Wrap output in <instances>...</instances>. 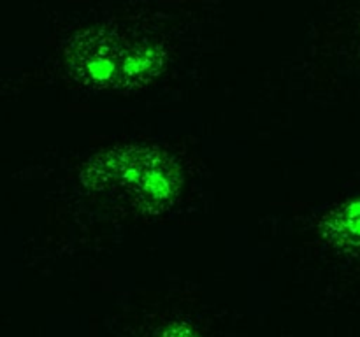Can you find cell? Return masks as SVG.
Returning <instances> with one entry per match:
<instances>
[{"mask_svg": "<svg viewBox=\"0 0 360 337\" xmlns=\"http://www.w3.org/2000/svg\"><path fill=\"white\" fill-rule=\"evenodd\" d=\"M65 60L72 76L86 88L129 91L157 79L167 55L153 39L95 27L70 39Z\"/></svg>", "mask_w": 360, "mask_h": 337, "instance_id": "cell-1", "label": "cell"}, {"mask_svg": "<svg viewBox=\"0 0 360 337\" xmlns=\"http://www.w3.org/2000/svg\"><path fill=\"white\" fill-rule=\"evenodd\" d=\"M83 185L97 192L118 193L141 211L160 214L174 206L183 179L167 153L153 146L130 144L88 161Z\"/></svg>", "mask_w": 360, "mask_h": 337, "instance_id": "cell-2", "label": "cell"}, {"mask_svg": "<svg viewBox=\"0 0 360 337\" xmlns=\"http://www.w3.org/2000/svg\"><path fill=\"white\" fill-rule=\"evenodd\" d=\"M320 230L333 248L343 253H360V197L327 213Z\"/></svg>", "mask_w": 360, "mask_h": 337, "instance_id": "cell-3", "label": "cell"}, {"mask_svg": "<svg viewBox=\"0 0 360 337\" xmlns=\"http://www.w3.org/2000/svg\"><path fill=\"white\" fill-rule=\"evenodd\" d=\"M160 337H195V333L183 325H174L160 333Z\"/></svg>", "mask_w": 360, "mask_h": 337, "instance_id": "cell-4", "label": "cell"}]
</instances>
